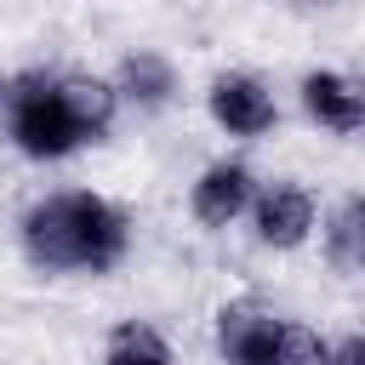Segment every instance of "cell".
Instances as JSON below:
<instances>
[{
	"label": "cell",
	"mask_w": 365,
	"mask_h": 365,
	"mask_svg": "<svg viewBox=\"0 0 365 365\" xmlns=\"http://www.w3.org/2000/svg\"><path fill=\"white\" fill-rule=\"evenodd\" d=\"M6 114H11V137L23 154L34 160H57L68 148H80L86 137H103L108 120H114V91L103 80H86V74H23L6 97Z\"/></svg>",
	"instance_id": "cell-1"
},
{
	"label": "cell",
	"mask_w": 365,
	"mask_h": 365,
	"mask_svg": "<svg viewBox=\"0 0 365 365\" xmlns=\"http://www.w3.org/2000/svg\"><path fill=\"white\" fill-rule=\"evenodd\" d=\"M23 245L40 268L103 274L125 257V217L97 194H51L23 217Z\"/></svg>",
	"instance_id": "cell-2"
},
{
	"label": "cell",
	"mask_w": 365,
	"mask_h": 365,
	"mask_svg": "<svg viewBox=\"0 0 365 365\" xmlns=\"http://www.w3.org/2000/svg\"><path fill=\"white\" fill-rule=\"evenodd\" d=\"M217 348L228 365H331V348L257 302H228L217 314Z\"/></svg>",
	"instance_id": "cell-3"
},
{
	"label": "cell",
	"mask_w": 365,
	"mask_h": 365,
	"mask_svg": "<svg viewBox=\"0 0 365 365\" xmlns=\"http://www.w3.org/2000/svg\"><path fill=\"white\" fill-rule=\"evenodd\" d=\"M211 114H217V125H228L234 137H257V131L274 125V97H268L262 80H251V74H222V80L211 86Z\"/></svg>",
	"instance_id": "cell-4"
},
{
	"label": "cell",
	"mask_w": 365,
	"mask_h": 365,
	"mask_svg": "<svg viewBox=\"0 0 365 365\" xmlns=\"http://www.w3.org/2000/svg\"><path fill=\"white\" fill-rule=\"evenodd\" d=\"M302 108L331 131H354V125H365V86H354L331 68H314L302 80Z\"/></svg>",
	"instance_id": "cell-5"
},
{
	"label": "cell",
	"mask_w": 365,
	"mask_h": 365,
	"mask_svg": "<svg viewBox=\"0 0 365 365\" xmlns=\"http://www.w3.org/2000/svg\"><path fill=\"white\" fill-rule=\"evenodd\" d=\"M308 228H314V200H308V188L279 182V188H268V194L257 200V240H262V245H302Z\"/></svg>",
	"instance_id": "cell-6"
},
{
	"label": "cell",
	"mask_w": 365,
	"mask_h": 365,
	"mask_svg": "<svg viewBox=\"0 0 365 365\" xmlns=\"http://www.w3.org/2000/svg\"><path fill=\"white\" fill-rule=\"evenodd\" d=\"M245 200H251V171H245V165H234V160L211 165V171L194 182V217H200L205 228L234 222V217L245 211Z\"/></svg>",
	"instance_id": "cell-7"
},
{
	"label": "cell",
	"mask_w": 365,
	"mask_h": 365,
	"mask_svg": "<svg viewBox=\"0 0 365 365\" xmlns=\"http://www.w3.org/2000/svg\"><path fill=\"white\" fill-rule=\"evenodd\" d=\"M103 365H171V348H165V336L154 331V325H120L114 336H108V359Z\"/></svg>",
	"instance_id": "cell-8"
},
{
	"label": "cell",
	"mask_w": 365,
	"mask_h": 365,
	"mask_svg": "<svg viewBox=\"0 0 365 365\" xmlns=\"http://www.w3.org/2000/svg\"><path fill=\"white\" fill-rule=\"evenodd\" d=\"M120 86H125L137 103H165V91H171V68H165V57L137 51V57L120 63Z\"/></svg>",
	"instance_id": "cell-9"
},
{
	"label": "cell",
	"mask_w": 365,
	"mask_h": 365,
	"mask_svg": "<svg viewBox=\"0 0 365 365\" xmlns=\"http://www.w3.org/2000/svg\"><path fill=\"white\" fill-rule=\"evenodd\" d=\"M331 257L348 262V268H365V194L336 211V222H331Z\"/></svg>",
	"instance_id": "cell-10"
},
{
	"label": "cell",
	"mask_w": 365,
	"mask_h": 365,
	"mask_svg": "<svg viewBox=\"0 0 365 365\" xmlns=\"http://www.w3.org/2000/svg\"><path fill=\"white\" fill-rule=\"evenodd\" d=\"M336 365H365V331L342 342V354H336Z\"/></svg>",
	"instance_id": "cell-11"
}]
</instances>
